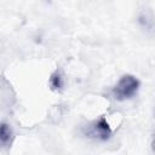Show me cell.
Returning <instances> with one entry per match:
<instances>
[{
	"mask_svg": "<svg viewBox=\"0 0 155 155\" xmlns=\"http://www.w3.org/2000/svg\"><path fill=\"white\" fill-rule=\"evenodd\" d=\"M136 90H137V80H134L131 76H124L120 80V82L115 86L114 93L116 98L124 99L132 96L136 92Z\"/></svg>",
	"mask_w": 155,
	"mask_h": 155,
	"instance_id": "6da1fadb",
	"label": "cell"
},
{
	"mask_svg": "<svg viewBox=\"0 0 155 155\" xmlns=\"http://www.w3.org/2000/svg\"><path fill=\"white\" fill-rule=\"evenodd\" d=\"M11 137V130L7 127V125L0 126V144H5L10 140Z\"/></svg>",
	"mask_w": 155,
	"mask_h": 155,
	"instance_id": "7a4b0ae2",
	"label": "cell"
}]
</instances>
